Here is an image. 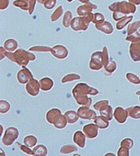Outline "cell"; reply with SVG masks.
<instances>
[{
    "label": "cell",
    "mask_w": 140,
    "mask_h": 156,
    "mask_svg": "<svg viewBox=\"0 0 140 156\" xmlns=\"http://www.w3.org/2000/svg\"><path fill=\"white\" fill-rule=\"evenodd\" d=\"M130 1L134 2V3H135L136 4H139L140 3V0H130Z\"/></svg>",
    "instance_id": "6da1fadb"
}]
</instances>
